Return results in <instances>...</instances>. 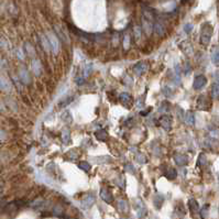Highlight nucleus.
<instances>
[{
  "label": "nucleus",
  "instance_id": "1a4fd4ad",
  "mask_svg": "<svg viewBox=\"0 0 219 219\" xmlns=\"http://www.w3.org/2000/svg\"><path fill=\"white\" fill-rule=\"evenodd\" d=\"M100 197L103 201H106L107 204H111L113 201V196L111 192L108 188H101L100 191Z\"/></svg>",
  "mask_w": 219,
  "mask_h": 219
},
{
  "label": "nucleus",
  "instance_id": "b1692460",
  "mask_svg": "<svg viewBox=\"0 0 219 219\" xmlns=\"http://www.w3.org/2000/svg\"><path fill=\"white\" fill-rule=\"evenodd\" d=\"M185 122L187 124L194 126L195 124V116L193 115V112H186L185 113Z\"/></svg>",
  "mask_w": 219,
  "mask_h": 219
},
{
  "label": "nucleus",
  "instance_id": "bb28decb",
  "mask_svg": "<svg viewBox=\"0 0 219 219\" xmlns=\"http://www.w3.org/2000/svg\"><path fill=\"white\" fill-rule=\"evenodd\" d=\"M170 103H167V101H163V103H161V107L159 108V112L161 113H166L170 111Z\"/></svg>",
  "mask_w": 219,
  "mask_h": 219
},
{
  "label": "nucleus",
  "instance_id": "49530a36",
  "mask_svg": "<svg viewBox=\"0 0 219 219\" xmlns=\"http://www.w3.org/2000/svg\"></svg>",
  "mask_w": 219,
  "mask_h": 219
},
{
  "label": "nucleus",
  "instance_id": "4be33fe9",
  "mask_svg": "<svg viewBox=\"0 0 219 219\" xmlns=\"http://www.w3.org/2000/svg\"><path fill=\"white\" fill-rule=\"evenodd\" d=\"M118 208L120 212L128 213L129 212V205H128V203H127V200H124V199H120V200H118Z\"/></svg>",
  "mask_w": 219,
  "mask_h": 219
},
{
  "label": "nucleus",
  "instance_id": "72a5a7b5",
  "mask_svg": "<svg viewBox=\"0 0 219 219\" xmlns=\"http://www.w3.org/2000/svg\"><path fill=\"white\" fill-rule=\"evenodd\" d=\"M84 77H87V76L91 74V64H87V65L85 66V68H84Z\"/></svg>",
  "mask_w": 219,
  "mask_h": 219
},
{
  "label": "nucleus",
  "instance_id": "c03bdc74",
  "mask_svg": "<svg viewBox=\"0 0 219 219\" xmlns=\"http://www.w3.org/2000/svg\"><path fill=\"white\" fill-rule=\"evenodd\" d=\"M6 138V134L2 130H0V139H5Z\"/></svg>",
  "mask_w": 219,
  "mask_h": 219
},
{
  "label": "nucleus",
  "instance_id": "6e6552de",
  "mask_svg": "<svg viewBox=\"0 0 219 219\" xmlns=\"http://www.w3.org/2000/svg\"><path fill=\"white\" fill-rule=\"evenodd\" d=\"M141 20H142V28H143L144 32L146 33V36H150L152 33V30H153V25H154L153 21L148 20V19L143 18V17H142Z\"/></svg>",
  "mask_w": 219,
  "mask_h": 219
},
{
  "label": "nucleus",
  "instance_id": "a878e982",
  "mask_svg": "<svg viewBox=\"0 0 219 219\" xmlns=\"http://www.w3.org/2000/svg\"><path fill=\"white\" fill-rule=\"evenodd\" d=\"M62 120L64 121V122H66V124H72L73 122V118H72V115L69 111H64L63 113H62Z\"/></svg>",
  "mask_w": 219,
  "mask_h": 219
},
{
  "label": "nucleus",
  "instance_id": "a19ab883",
  "mask_svg": "<svg viewBox=\"0 0 219 219\" xmlns=\"http://www.w3.org/2000/svg\"><path fill=\"white\" fill-rule=\"evenodd\" d=\"M134 33H136V38L137 39H139L140 36H141V30H140L139 27H136V28H134Z\"/></svg>",
  "mask_w": 219,
  "mask_h": 219
},
{
  "label": "nucleus",
  "instance_id": "5701e85b",
  "mask_svg": "<svg viewBox=\"0 0 219 219\" xmlns=\"http://www.w3.org/2000/svg\"><path fill=\"white\" fill-rule=\"evenodd\" d=\"M212 96L213 98H219V82L215 81L212 87Z\"/></svg>",
  "mask_w": 219,
  "mask_h": 219
},
{
  "label": "nucleus",
  "instance_id": "f8f14e48",
  "mask_svg": "<svg viewBox=\"0 0 219 219\" xmlns=\"http://www.w3.org/2000/svg\"><path fill=\"white\" fill-rule=\"evenodd\" d=\"M19 78L21 79V82H22L23 84H25V85H28V84H30V75H29L28 71L25 69V68H21L20 71H19Z\"/></svg>",
  "mask_w": 219,
  "mask_h": 219
},
{
  "label": "nucleus",
  "instance_id": "f257e3e1",
  "mask_svg": "<svg viewBox=\"0 0 219 219\" xmlns=\"http://www.w3.org/2000/svg\"><path fill=\"white\" fill-rule=\"evenodd\" d=\"M213 32V25L209 22H205L204 24L201 25V30H200V43L203 45H208L210 40H212Z\"/></svg>",
  "mask_w": 219,
  "mask_h": 219
},
{
  "label": "nucleus",
  "instance_id": "4c0bfd02",
  "mask_svg": "<svg viewBox=\"0 0 219 219\" xmlns=\"http://www.w3.org/2000/svg\"><path fill=\"white\" fill-rule=\"evenodd\" d=\"M163 93H164V95H165L166 97H170V96L173 95L171 88H167V87H164V88H163Z\"/></svg>",
  "mask_w": 219,
  "mask_h": 219
},
{
  "label": "nucleus",
  "instance_id": "9d476101",
  "mask_svg": "<svg viewBox=\"0 0 219 219\" xmlns=\"http://www.w3.org/2000/svg\"><path fill=\"white\" fill-rule=\"evenodd\" d=\"M119 99H120V103L124 105V106H127L129 107L131 106V103H132V97H131L130 94L128 93H122L119 95Z\"/></svg>",
  "mask_w": 219,
  "mask_h": 219
},
{
  "label": "nucleus",
  "instance_id": "39448f33",
  "mask_svg": "<svg viewBox=\"0 0 219 219\" xmlns=\"http://www.w3.org/2000/svg\"><path fill=\"white\" fill-rule=\"evenodd\" d=\"M148 64L144 63V62H140V63L136 64V65L133 66V72L136 75L140 76V75H143V74H145L146 72H148Z\"/></svg>",
  "mask_w": 219,
  "mask_h": 219
},
{
  "label": "nucleus",
  "instance_id": "58836bf2",
  "mask_svg": "<svg viewBox=\"0 0 219 219\" xmlns=\"http://www.w3.org/2000/svg\"><path fill=\"white\" fill-rule=\"evenodd\" d=\"M192 30H193V24H192V23H187V24L185 25V28H184V31L186 33H189Z\"/></svg>",
  "mask_w": 219,
  "mask_h": 219
},
{
  "label": "nucleus",
  "instance_id": "e433bc0d",
  "mask_svg": "<svg viewBox=\"0 0 219 219\" xmlns=\"http://www.w3.org/2000/svg\"><path fill=\"white\" fill-rule=\"evenodd\" d=\"M55 30H56V33H57L58 36H60V39H61V40H62V41H65V42H66V41H67V40H66V36H65V34H64V33H62V32H61V31H60V29H58V27H56V28H55Z\"/></svg>",
  "mask_w": 219,
  "mask_h": 219
},
{
  "label": "nucleus",
  "instance_id": "37998d69",
  "mask_svg": "<svg viewBox=\"0 0 219 219\" xmlns=\"http://www.w3.org/2000/svg\"><path fill=\"white\" fill-rule=\"evenodd\" d=\"M61 213H62V209H61L60 208V207H56V208L55 209H54V214H55V215H60L61 214Z\"/></svg>",
  "mask_w": 219,
  "mask_h": 219
},
{
  "label": "nucleus",
  "instance_id": "0eeeda50",
  "mask_svg": "<svg viewBox=\"0 0 219 219\" xmlns=\"http://www.w3.org/2000/svg\"><path fill=\"white\" fill-rule=\"evenodd\" d=\"M206 84H207V78L205 77L204 75H198L195 77L193 87H194V89H200L203 88Z\"/></svg>",
  "mask_w": 219,
  "mask_h": 219
},
{
  "label": "nucleus",
  "instance_id": "f704fd0d",
  "mask_svg": "<svg viewBox=\"0 0 219 219\" xmlns=\"http://www.w3.org/2000/svg\"><path fill=\"white\" fill-rule=\"evenodd\" d=\"M129 45H130V36H124V48L127 50V48H129Z\"/></svg>",
  "mask_w": 219,
  "mask_h": 219
},
{
  "label": "nucleus",
  "instance_id": "9b49d317",
  "mask_svg": "<svg viewBox=\"0 0 219 219\" xmlns=\"http://www.w3.org/2000/svg\"><path fill=\"white\" fill-rule=\"evenodd\" d=\"M174 161L179 166H184L188 163V156L185 154H176L174 155Z\"/></svg>",
  "mask_w": 219,
  "mask_h": 219
},
{
  "label": "nucleus",
  "instance_id": "cd10ccee",
  "mask_svg": "<svg viewBox=\"0 0 219 219\" xmlns=\"http://www.w3.org/2000/svg\"><path fill=\"white\" fill-rule=\"evenodd\" d=\"M78 167H79L81 170H83L84 172H88L89 170H91V164H89L88 162H85V161L79 162V163H78Z\"/></svg>",
  "mask_w": 219,
  "mask_h": 219
},
{
  "label": "nucleus",
  "instance_id": "412c9836",
  "mask_svg": "<svg viewBox=\"0 0 219 219\" xmlns=\"http://www.w3.org/2000/svg\"><path fill=\"white\" fill-rule=\"evenodd\" d=\"M32 71L34 72L36 76H39L42 72V67H41V63L38 60H33L32 62Z\"/></svg>",
  "mask_w": 219,
  "mask_h": 219
},
{
  "label": "nucleus",
  "instance_id": "c756f323",
  "mask_svg": "<svg viewBox=\"0 0 219 219\" xmlns=\"http://www.w3.org/2000/svg\"><path fill=\"white\" fill-rule=\"evenodd\" d=\"M212 60L214 62V64H219V48H215L213 52Z\"/></svg>",
  "mask_w": 219,
  "mask_h": 219
},
{
  "label": "nucleus",
  "instance_id": "aec40b11",
  "mask_svg": "<svg viewBox=\"0 0 219 219\" xmlns=\"http://www.w3.org/2000/svg\"><path fill=\"white\" fill-rule=\"evenodd\" d=\"M96 138L98 139L99 141H106L107 138H108V134H107V131L103 130V129H100V130L96 131L95 132Z\"/></svg>",
  "mask_w": 219,
  "mask_h": 219
},
{
  "label": "nucleus",
  "instance_id": "7ed1b4c3",
  "mask_svg": "<svg viewBox=\"0 0 219 219\" xmlns=\"http://www.w3.org/2000/svg\"><path fill=\"white\" fill-rule=\"evenodd\" d=\"M159 122L161 124V127L166 131H170L172 129V124H173V120H172V117L169 116V115H164V116L160 117Z\"/></svg>",
  "mask_w": 219,
  "mask_h": 219
},
{
  "label": "nucleus",
  "instance_id": "a18cd8bd",
  "mask_svg": "<svg viewBox=\"0 0 219 219\" xmlns=\"http://www.w3.org/2000/svg\"><path fill=\"white\" fill-rule=\"evenodd\" d=\"M122 219H124V218H122Z\"/></svg>",
  "mask_w": 219,
  "mask_h": 219
},
{
  "label": "nucleus",
  "instance_id": "ddd939ff",
  "mask_svg": "<svg viewBox=\"0 0 219 219\" xmlns=\"http://www.w3.org/2000/svg\"><path fill=\"white\" fill-rule=\"evenodd\" d=\"M0 89L3 91H11V84L7 78L3 76H0Z\"/></svg>",
  "mask_w": 219,
  "mask_h": 219
},
{
  "label": "nucleus",
  "instance_id": "7c9ffc66",
  "mask_svg": "<svg viewBox=\"0 0 219 219\" xmlns=\"http://www.w3.org/2000/svg\"><path fill=\"white\" fill-rule=\"evenodd\" d=\"M208 209H209V206L208 205H205L203 208L199 210V213H200V216H201V218L203 219H205L207 216H208Z\"/></svg>",
  "mask_w": 219,
  "mask_h": 219
},
{
  "label": "nucleus",
  "instance_id": "f03ea898",
  "mask_svg": "<svg viewBox=\"0 0 219 219\" xmlns=\"http://www.w3.org/2000/svg\"><path fill=\"white\" fill-rule=\"evenodd\" d=\"M134 203H136V204H134V207H136L137 215H138L139 218H143V217H145L146 214H148V209H146V207H145V205H144L143 201H142L141 199L137 198Z\"/></svg>",
  "mask_w": 219,
  "mask_h": 219
},
{
  "label": "nucleus",
  "instance_id": "4468645a",
  "mask_svg": "<svg viewBox=\"0 0 219 219\" xmlns=\"http://www.w3.org/2000/svg\"><path fill=\"white\" fill-rule=\"evenodd\" d=\"M95 203V197L93 195H87L85 198L82 200V206L84 208H89V207L93 206V204Z\"/></svg>",
  "mask_w": 219,
  "mask_h": 219
},
{
  "label": "nucleus",
  "instance_id": "6ab92c4d",
  "mask_svg": "<svg viewBox=\"0 0 219 219\" xmlns=\"http://www.w3.org/2000/svg\"><path fill=\"white\" fill-rule=\"evenodd\" d=\"M163 201H164V197L162 196L161 194H156L155 196H154L153 204H154V206H155V208H158V209L161 208L162 204H163Z\"/></svg>",
  "mask_w": 219,
  "mask_h": 219
},
{
  "label": "nucleus",
  "instance_id": "c9c22d12",
  "mask_svg": "<svg viewBox=\"0 0 219 219\" xmlns=\"http://www.w3.org/2000/svg\"><path fill=\"white\" fill-rule=\"evenodd\" d=\"M206 163V156L204 154H200L198 158V165H204Z\"/></svg>",
  "mask_w": 219,
  "mask_h": 219
},
{
  "label": "nucleus",
  "instance_id": "20e7f679",
  "mask_svg": "<svg viewBox=\"0 0 219 219\" xmlns=\"http://www.w3.org/2000/svg\"><path fill=\"white\" fill-rule=\"evenodd\" d=\"M48 42H50V45H51V51H52L54 54H56L58 52V48H60L57 38L54 36L53 33H48Z\"/></svg>",
  "mask_w": 219,
  "mask_h": 219
},
{
  "label": "nucleus",
  "instance_id": "393cba45",
  "mask_svg": "<svg viewBox=\"0 0 219 219\" xmlns=\"http://www.w3.org/2000/svg\"><path fill=\"white\" fill-rule=\"evenodd\" d=\"M41 43H42V46L44 48V50L48 51V52H50V51H51V45H50V42H48V36H41Z\"/></svg>",
  "mask_w": 219,
  "mask_h": 219
},
{
  "label": "nucleus",
  "instance_id": "423d86ee",
  "mask_svg": "<svg viewBox=\"0 0 219 219\" xmlns=\"http://www.w3.org/2000/svg\"><path fill=\"white\" fill-rule=\"evenodd\" d=\"M153 30H154V32H155V34H158V36H164V34H165L166 29H165V25H164L163 21H161V20L155 21V22H154V25H153Z\"/></svg>",
  "mask_w": 219,
  "mask_h": 219
},
{
  "label": "nucleus",
  "instance_id": "2f4dec72",
  "mask_svg": "<svg viewBox=\"0 0 219 219\" xmlns=\"http://www.w3.org/2000/svg\"><path fill=\"white\" fill-rule=\"evenodd\" d=\"M136 159H137V161H138L140 164H144V163L146 162V161H145V156H144L143 154H141V153L137 154Z\"/></svg>",
  "mask_w": 219,
  "mask_h": 219
},
{
  "label": "nucleus",
  "instance_id": "a211bd4d",
  "mask_svg": "<svg viewBox=\"0 0 219 219\" xmlns=\"http://www.w3.org/2000/svg\"><path fill=\"white\" fill-rule=\"evenodd\" d=\"M62 141L64 144H68L71 142V133H69V129L65 128L62 130Z\"/></svg>",
  "mask_w": 219,
  "mask_h": 219
},
{
  "label": "nucleus",
  "instance_id": "473e14b6",
  "mask_svg": "<svg viewBox=\"0 0 219 219\" xmlns=\"http://www.w3.org/2000/svg\"><path fill=\"white\" fill-rule=\"evenodd\" d=\"M124 169H126V171H128L129 173L131 174L136 173V169H134V166L132 165V164H126V165H124Z\"/></svg>",
  "mask_w": 219,
  "mask_h": 219
},
{
  "label": "nucleus",
  "instance_id": "f3484780",
  "mask_svg": "<svg viewBox=\"0 0 219 219\" xmlns=\"http://www.w3.org/2000/svg\"><path fill=\"white\" fill-rule=\"evenodd\" d=\"M164 176H165L167 179H174L177 176L176 170L173 169V167H167L166 172H164Z\"/></svg>",
  "mask_w": 219,
  "mask_h": 219
},
{
  "label": "nucleus",
  "instance_id": "dca6fc26",
  "mask_svg": "<svg viewBox=\"0 0 219 219\" xmlns=\"http://www.w3.org/2000/svg\"><path fill=\"white\" fill-rule=\"evenodd\" d=\"M208 103H207V98L205 97V96H200L198 98V100H197V107H198L199 109H205V110H207L208 109Z\"/></svg>",
  "mask_w": 219,
  "mask_h": 219
},
{
  "label": "nucleus",
  "instance_id": "ea45409f",
  "mask_svg": "<svg viewBox=\"0 0 219 219\" xmlns=\"http://www.w3.org/2000/svg\"><path fill=\"white\" fill-rule=\"evenodd\" d=\"M84 83H85V77H84V76L76 78V84H77V85H83Z\"/></svg>",
  "mask_w": 219,
  "mask_h": 219
},
{
  "label": "nucleus",
  "instance_id": "79ce46f5",
  "mask_svg": "<svg viewBox=\"0 0 219 219\" xmlns=\"http://www.w3.org/2000/svg\"><path fill=\"white\" fill-rule=\"evenodd\" d=\"M152 110V108H149V109H146V110H143V111H141V116H146L150 111Z\"/></svg>",
  "mask_w": 219,
  "mask_h": 219
},
{
  "label": "nucleus",
  "instance_id": "2eb2a0df",
  "mask_svg": "<svg viewBox=\"0 0 219 219\" xmlns=\"http://www.w3.org/2000/svg\"><path fill=\"white\" fill-rule=\"evenodd\" d=\"M188 207H189V210L192 212V214H197L199 212V205L197 203L196 199L194 198H191L188 200Z\"/></svg>",
  "mask_w": 219,
  "mask_h": 219
},
{
  "label": "nucleus",
  "instance_id": "c85d7f7f",
  "mask_svg": "<svg viewBox=\"0 0 219 219\" xmlns=\"http://www.w3.org/2000/svg\"><path fill=\"white\" fill-rule=\"evenodd\" d=\"M25 51H27L29 56H33L36 54V51H34V48H33V46L31 45L30 43H25Z\"/></svg>",
  "mask_w": 219,
  "mask_h": 219
}]
</instances>
